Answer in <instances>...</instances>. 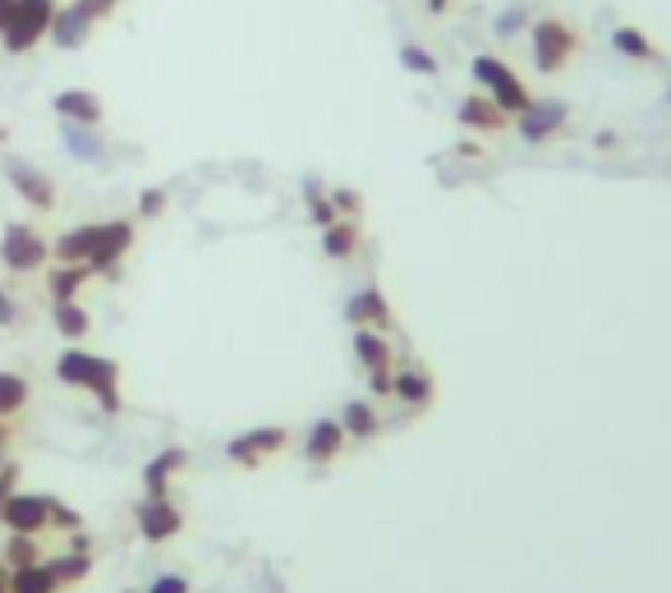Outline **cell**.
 Listing matches in <instances>:
<instances>
[{
  "mask_svg": "<svg viewBox=\"0 0 671 593\" xmlns=\"http://www.w3.org/2000/svg\"><path fill=\"white\" fill-rule=\"evenodd\" d=\"M56 378L64 387H79V391H93L97 405L106 414H120V364L116 359H102V355H87V349H64L56 359Z\"/></svg>",
  "mask_w": 671,
  "mask_h": 593,
  "instance_id": "obj_1",
  "label": "cell"
},
{
  "mask_svg": "<svg viewBox=\"0 0 671 593\" xmlns=\"http://www.w3.org/2000/svg\"><path fill=\"white\" fill-rule=\"evenodd\" d=\"M529 47H533V70L552 79L575 60L579 33L570 24H562V19H539V24L529 28Z\"/></svg>",
  "mask_w": 671,
  "mask_h": 593,
  "instance_id": "obj_2",
  "label": "cell"
},
{
  "mask_svg": "<svg viewBox=\"0 0 671 593\" xmlns=\"http://www.w3.org/2000/svg\"><path fill=\"white\" fill-rule=\"evenodd\" d=\"M56 0H14V14H10V28L0 33L10 56H24L33 51L42 37L51 33V19H56Z\"/></svg>",
  "mask_w": 671,
  "mask_h": 593,
  "instance_id": "obj_3",
  "label": "cell"
},
{
  "mask_svg": "<svg viewBox=\"0 0 671 593\" xmlns=\"http://www.w3.org/2000/svg\"><path fill=\"white\" fill-rule=\"evenodd\" d=\"M474 83L483 87V93L502 106L506 116H520L525 106L533 102L529 97V87L520 83V74L510 70L506 60H497V56H474Z\"/></svg>",
  "mask_w": 671,
  "mask_h": 593,
  "instance_id": "obj_4",
  "label": "cell"
},
{
  "mask_svg": "<svg viewBox=\"0 0 671 593\" xmlns=\"http://www.w3.org/2000/svg\"><path fill=\"white\" fill-rule=\"evenodd\" d=\"M47 258H51V245L28 222H10L5 235H0V268L5 272H19V276L42 272V262Z\"/></svg>",
  "mask_w": 671,
  "mask_h": 593,
  "instance_id": "obj_5",
  "label": "cell"
},
{
  "mask_svg": "<svg viewBox=\"0 0 671 593\" xmlns=\"http://www.w3.org/2000/svg\"><path fill=\"white\" fill-rule=\"evenodd\" d=\"M0 524L10 534H47L51 530V497L47 493H10L0 507Z\"/></svg>",
  "mask_w": 671,
  "mask_h": 593,
  "instance_id": "obj_6",
  "label": "cell"
},
{
  "mask_svg": "<svg viewBox=\"0 0 671 593\" xmlns=\"http://www.w3.org/2000/svg\"><path fill=\"white\" fill-rule=\"evenodd\" d=\"M5 180L14 185V193L24 198L28 207H37V212H51V207H56V180H51L47 170H37L33 162L10 157V162H5Z\"/></svg>",
  "mask_w": 671,
  "mask_h": 593,
  "instance_id": "obj_7",
  "label": "cell"
},
{
  "mask_svg": "<svg viewBox=\"0 0 671 593\" xmlns=\"http://www.w3.org/2000/svg\"><path fill=\"white\" fill-rule=\"evenodd\" d=\"M133 520H139V534L148 543H170L175 534L185 530V515H180V507H175L170 497H143L139 511H133Z\"/></svg>",
  "mask_w": 671,
  "mask_h": 593,
  "instance_id": "obj_8",
  "label": "cell"
},
{
  "mask_svg": "<svg viewBox=\"0 0 671 593\" xmlns=\"http://www.w3.org/2000/svg\"><path fill=\"white\" fill-rule=\"evenodd\" d=\"M516 120H520L525 143H548V139L556 134V129H562V124L570 120V111H566V102H556V97H533Z\"/></svg>",
  "mask_w": 671,
  "mask_h": 593,
  "instance_id": "obj_9",
  "label": "cell"
},
{
  "mask_svg": "<svg viewBox=\"0 0 671 593\" xmlns=\"http://www.w3.org/2000/svg\"><path fill=\"white\" fill-rule=\"evenodd\" d=\"M133 222H102V235H97V249H93V258H87V268L93 272H102V276H116V268H120V258L133 249Z\"/></svg>",
  "mask_w": 671,
  "mask_h": 593,
  "instance_id": "obj_10",
  "label": "cell"
},
{
  "mask_svg": "<svg viewBox=\"0 0 671 593\" xmlns=\"http://www.w3.org/2000/svg\"><path fill=\"white\" fill-rule=\"evenodd\" d=\"M285 442H290V432H285V428H254V432L231 437L226 455L235 460V465H262V460H267V455H276Z\"/></svg>",
  "mask_w": 671,
  "mask_h": 593,
  "instance_id": "obj_11",
  "label": "cell"
},
{
  "mask_svg": "<svg viewBox=\"0 0 671 593\" xmlns=\"http://www.w3.org/2000/svg\"><path fill=\"white\" fill-rule=\"evenodd\" d=\"M51 111L64 120V124H87V129H97L102 116H106V106L97 93H87V87H64V93L51 97Z\"/></svg>",
  "mask_w": 671,
  "mask_h": 593,
  "instance_id": "obj_12",
  "label": "cell"
},
{
  "mask_svg": "<svg viewBox=\"0 0 671 593\" xmlns=\"http://www.w3.org/2000/svg\"><path fill=\"white\" fill-rule=\"evenodd\" d=\"M189 465V451L185 447H166L162 455H152L143 465V493L148 497H170V478Z\"/></svg>",
  "mask_w": 671,
  "mask_h": 593,
  "instance_id": "obj_13",
  "label": "cell"
},
{
  "mask_svg": "<svg viewBox=\"0 0 671 593\" xmlns=\"http://www.w3.org/2000/svg\"><path fill=\"white\" fill-rule=\"evenodd\" d=\"M345 318H350L354 327H377V332H387V322H391V304H387V295L377 290V285H368V290L350 295Z\"/></svg>",
  "mask_w": 671,
  "mask_h": 593,
  "instance_id": "obj_14",
  "label": "cell"
},
{
  "mask_svg": "<svg viewBox=\"0 0 671 593\" xmlns=\"http://www.w3.org/2000/svg\"><path fill=\"white\" fill-rule=\"evenodd\" d=\"M506 120H510V116H506L487 93H469V97L460 102V124H469L474 134H497V129H506Z\"/></svg>",
  "mask_w": 671,
  "mask_h": 593,
  "instance_id": "obj_15",
  "label": "cell"
},
{
  "mask_svg": "<svg viewBox=\"0 0 671 593\" xmlns=\"http://www.w3.org/2000/svg\"><path fill=\"white\" fill-rule=\"evenodd\" d=\"M345 451V428H341V419H318L308 428V437H304V455L313 460V465H327V460H336Z\"/></svg>",
  "mask_w": 671,
  "mask_h": 593,
  "instance_id": "obj_16",
  "label": "cell"
},
{
  "mask_svg": "<svg viewBox=\"0 0 671 593\" xmlns=\"http://www.w3.org/2000/svg\"><path fill=\"white\" fill-rule=\"evenodd\" d=\"M51 41L60 51H79L87 37H93V24H87V19L74 10V5H60L56 10V19H51V33H47Z\"/></svg>",
  "mask_w": 671,
  "mask_h": 593,
  "instance_id": "obj_17",
  "label": "cell"
},
{
  "mask_svg": "<svg viewBox=\"0 0 671 593\" xmlns=\"http://www.w3.org/2000/svg\"><path fill=\"white\" fill-rule=\"evenodd\" d=\"M97 272L87 268V262H56V268L47 272V295H51V304L56 299H79V290L87 281H93Z\"/></svg>",
  "mask_w": 671,
  "mask_h": 593,
  "instance_id": "obj_18",
  "label": "cell"
},
{
  "mask_svg": "<svg viewBox=\"0 0 671 593\" xmlns=\"http://www.w3.org/2000/svg\"><path fill=\"white\" fill-rule=\"evenodd\" d=\"M97 235H102V222L97 226H74V230L56 235L51 258L56 262H87V258H93V249H97Z\"/></svg>",
  "mask_w": 671,
  "mask_h": 593,
  "instance_id": "obj_19",
  "label": "cell"
},
{
  "mask_svg": "<svg viewBox=\"0 0 671 593\" xmlns=\"http://www.w3.org/2000/svg\"><path fill=\"white\" fill-rule=\"evenodd\" d=\"M391 395H400V405L405 410H423L433 401V372L428 368H400Z\"/></svg>",
  "mask_w": 671,
  "mask_h": 593,
  "instance_id": "obj_20",
  "label": "cell"
},
{
  "mask_svg": "<svg viewBox=\"0 0 671 593\" xmlns=\"http://www.w3.org/2000/svg\"><path fill=\"white\" fill-rule=\"evenodd\" d=\"M354 359H360L368 372L373 368H387L391 364L387 332H377V327H354Z\"/></svg>",
  "mask_w": 671,
  "mask_h": 593,
  "instance_id": "obj_21",
  "label": "cell"
},
{
  "mask_svg": "<svg viewBox=\"0 0 671 593\" xmlns=\"http://www.w3.org/2000/svg\"><path fill=\"white\" fill-rule=\"evenodd\" d=\"M51 322H56V332L64 341H83L87 332H93V318H87V309L79 299H56L51 304Z\"/></svg>",
  "mask_w": 671,
  "mask_h": 593,
  "instance_id": "obj_22",
  "label": "cell"
},
{
  "mask_svg": "<svg viewBox=\"0 0 671 593\" xmlns=\"http://www.w3.org/2000/svg\"><path fill=\"white\" fill-rule=\"evenodd\" d=\"M10 593H60V580L51 576L47 561H37L24 570H10Z\"/></svg>",
  "mask_w": 671,
  "mask_h": 593,
  "instance_id": "obj_23",
  "label": "cell"
},
{
  "mask_svg": "<svg viewBox=\"0 0 671 593\" xmlns=\"http://www.w3.org/2000/svg\"><path fill=\"white\" fill-rule=\"evenodd\" d=\"M341 428H345V437H360V442H368V437L382 432V419H377V410L368 401H350L345 414H341Z\"/></svg>",
  "mask_w": 671,
  "mask_h": 593,
  "instance_id": "obj_24",
  "label": "cell"
},
{
  "mask_svg": "<svg viewBox=\"0 0 671 593\" xmlns=\"http://www.w3.org/2000/svg\"><path fill=\"white\" fill-rule=\"evenodd\" d=\"M354 249H360V226H354V222H331L322 230V253L327 258L345 262V258H354Z\"/></svg>",
  "mask_w": 671,
  "mask_h": 593,
  "instance_id": "obj_25",
  "label": "cell"
},
{
  "mask_svg": "<svg viewBox=\"0 0 671 593\" xmlns=\"http://www.w3.org/2000/svg\"><path fill=\"white\" fill-rule=\"evenodd\" d=\"M28 395H33V387H28L24 372H5V368H0V419H14V414L28 405Z\"/></svg>",
  "mask_w": 671,
  "mask_h": 593,
  "instance_id": "obj_26",
  "label": "cell"
},
{
  "mask_svg": "<svg viewBox=\"0 0 671 593\" xmlns=\"http://www.w3.org/2000/svg\"><path fill=\"white\" fill-rule=\"evenodd\" d=\"M47 566H51V576L60 580V589L93 576V557H87V553H60V557H51Z\"/></svg>",
  "mask_w": 671,
  "mask_h": 593,
  "instance_id": "obj_27",
  "label": "cell"
},
{
  "mask_svg": "<svg viewBox=\"0 0 671 593\" xmlns=\"http://www.w3.org/2000/svg\"><path fill=\"white\" fill-rule=\"evenodd\" d=\"M0 561H5L10 570H24V566H37L42 561V547L33 534H10L5 543V553H0Z\"/></svg>",
  "mask_w": 671,
  "mask_h": 593,
  "instance_id": "obj_28",
  "label": "cell"
},
{
  "mask_svg": "<svg viewBox=\"0 0 671 593\" xmlns=\"http://www.w3.org/2000/svg\"><path fill=\"white\" fill-rule=\"evenodd\" d=\"M612 47L621 51V56H631V60H658V47L648 41V33H639V28H616L612 33Z\"/></svg>",
  "mask_w": 671,
  "mask_h": 593,
  "instance_id": "obj_29",
  "label": "cell"
},
{
  "mask_svg": "<svg viewBox=\"0 0 671 593\" xmlns=\"http://www.w3.org/2000/svg\"><path fill=\"white\" fill-rule=\"evenodd\" d=\"M64 147H70L74 157H83V162H97L102 157L97 129H87V124H64Z\"/></svg>",
  "mask_w": 671,
  "mask_h": 593,
  "instance_id": "obj_30",
  "label": "cell"
},
{
  "mask_svg": "<svg viewBox=\"0 0 671 593\" xmlns=\"http://www.w3.org/2000/svg\"><path fill=\"white\" fill-rule=\"evenodd\" d=\"M120 5H125V0H74V10H79V14H83V19H87V24H93V28L102 24V19H110V14H116Z\"/></svg>",
  "mask_w": 671,
  "mask_h": 593,
  "instance_id": "obj_31",
  "label": "cell"
},
{
  "mask_svg": "<svg viewBox=\"0 0 671 593\" xmlns=\"http://www.w3.org/2000/svg\"><path fill=\"white\" fill-rule=\"evenodd\" d=\"M400 64H405V70H414V74H437V60L423 51V47H414V41H405V47H400Z\"/></svg>",
  "mask_w": 671,
  "mask_h": 593,
  "instance_id": "obj_32",
  "label": "cell"
},
{
  "mask_svg": "<svg viewBox=\"0 0 671 593\" xmlns=\"http://www.w3.org/2000/svg\"><path fill=\"white\" fill-rule=\"evenodd\" d=\"M308 212H313V222H318V226H322V230H327V226H331V222H336V207H331V203H327V198H322V193H318V189H308Z\"/></svg>",
  "mask_w": 671,
  "mask_h": 593,
  "instance_id": "obj_33",
  "label": "cell"
},
{
  "mask_svg": "<svg viewBox=\"0 0 671 593\" xmlns=\"http://www.w3.org/2000/svg\"><path fill=\"white\" fill-rule=\"evenodd\" d=\"M51 524H56V530H83V515H79V511H70V507H64V501H56V497H51Z\"/></svg>",
  "mask_w": 671,
  "mask_h": 593,
  "instance_id": "obj_34",
  "label": "cell"
},
{
  "mask_svg": "<svg viewBox=\"0 0 671 593\" xmlns=\"http://www.w3.org/2000/svg\"><path fill=\"white\" fill-rule=\"evenodd\" d=\"M166 212V193L162 189H143L139 193V216H148V222H152V216H162Z\"/></svg>",
  "mask_w": 671,
  "mask_h": 593,
  "instance_id": "obj_35",
  "label": "cell"
},
{
  "mask_svg": "<svg viewBox=\"0 0 671 593\" xmlns=\"http://www.w3.org/2000/svg\"><path fill=\"white\" fill-rule=\"evenodd\" d=\"M391 387H396V372H391V364L368 372V391H373V395H391Z\"/></svg>",
  "mask_w": 671,
  "mask_h": 593,
  "instance_id": "obj_36",
  "label": "cell"
},
{
  "mask_svg": "<svg viewBox=\"0 0 671 593\" xmlns=\"http://www.w3.org/2000/svg\"><path fill=\"white\" fill-rule=\"evenodd\" d=\"M148 593H189V580L185 576H156L148 584Z\"/></svg>",
  "mask_w": 671,
  "mask_h": 593,
  "instance_id": "obj_37",
  "label": "cell"
},
{
  "mask_svg": "<svg viewBox=\"0 0 671 593\" xmlns=\"http://www.w3.org/2000/svg\"><path fill=\"white\" fill-rule=\"evenodd\" d=\"M19 318H24V313H19L14 295L5 290V285H0V327H19Z\"/></svg>",
  "mask_w": 671,
  "mask_h": 593,
  "instance_id": "obj_38",
  "label": "cell"
},
{
  "mask_svg": "<svg viewBox=\"0 0 671 593\" xmlns=\"http://www.w3.org/2000/svg\"><path fill=\"white\" fill-rule=\"evenodd\" d=\"M331 207L345 216V212H354V207H360V193H354V189H336V193H331Z\"/></svg>",
  "mask_w": 671,
  "mask_h": 593,
  "instance_id": "obj_39",
  "label": "cell"
},
{
  "mask_svg": "<svg viewBox=\"0 0 671 593\" xmlns=\"http://www.w3.org/2000/svg\"><path fill=\"white\" fill-rule=\"evenodd\" d=\"M14 483H19V470L5 465V470H0V507H5V497L14 493Z\"/></svg>",
  "mask_w": 671,
  "mask_h": 593,
  "instance_id": "obj_40",
  "label": "cell"
},
{
  "mask_svg": "<svg viewBox=\"0 0 671 593\" xmlns=\"http://www.w3.org/2000/svg\"><path fill=\"white\" fill-rule=\"evenodd\" d=\"M520 24H525V10H510V14L502 19V28H497V33H502V37H510V33H516Z\"/></svg>",
  "mask_w": 671,
  "mask_h": 593,
  "instance_id": "obj_41",
  "label": "cell"
},
{
  "mask_svg": "<svg viewBox=\"0 0 671 593\" xmlns=\"http://www.w3.org/2000/svg\"><path fill=\"white\" fill-rule=\"evenodd\" d=\"M5 455H10V428H5V419H0V470H5V465H10V460H5Z\"/></svg>",
  "mask_w": 671,
  "mask_h": 593,
  "instance_id": "obj_42",
  "label": "cell"
},
{
  "mask_svg": "<svg viewBox=\"0 0 671 593\" xmlns=\"http://www.w3.org/2000/svg\"><path fill=\"white\" fill-rule=\"evenodd\" d=\"M10 14H14V0H0V33L10 28Z\"/></svg>",
  "mask_w": 671,
  "mask_h": 593,
  "instance_id": "obj_43",
  "label": "cell"
},
{
  "mask_svg": "<svg viewBox=\"0 0 671 593\" xmlns=\"http://www.w3.org/2000/svg\"><path fill=\"white\" fill-rule=\"evenodd\" d=\"M0 593H10V566L0 561Z\"/></svg>",
  "mask_w": 671,
  "mask_h": 593,
  "instance_id": "obj_44",
  "label": "cell"
},
{
  "mask_svg": "<svg viewBox=\"0 0 671 593\" xmlns=\"http://www.w3.org/2000/svg\"><path fill=\"white\" fill-rule=\"evenodd\" d=\"M446 5H451V0H428V10H433V14H442Z\"/></svg>",
  "mask_w": 671,
  "mask_h": 593,
  "instance_id": "obj_45",
  "label": "cell"
},
{
  "mask_svg": "<svg viewBox=\"0 0 671 593\" xmlns=\"http://www.w3.org/2000/svg\"><path fill=\"white\" fill-rule=\"evenodd\" d=\"M129 593H133V589H129Z\"/></svg>",
  "mask_w": 671,
  "mask_h": 593,
  "instance_id": "obj_46",
  "label": "cell"
}]
</instances>
